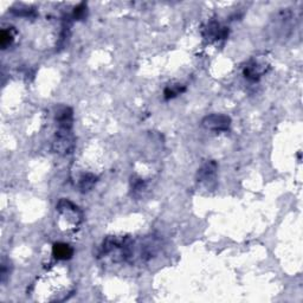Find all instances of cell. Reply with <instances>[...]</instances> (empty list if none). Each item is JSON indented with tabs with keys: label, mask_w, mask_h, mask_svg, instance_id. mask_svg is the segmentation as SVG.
Here are the masks:
<instances>
[{
	"label": "cell",
	"mask_w": 303,
	"mask_h": 303,
	"mask_svg": "<svg viewBox=\"0 0 303 303\" xmlns=\"http://www.w3.org/2000/svg\"><path fill=\"white\" fill-rule=\"evenodd\" d=\"M75 136L72 130L57 129L55 140L52 143L53 152L60 155H67L74 151Z\"/></svg>",
	"instance_id": "6da1fadb"
},
{
	"label": "cell",
	"mask_w": 303,
	"mask_h": 303,
	"mask_svg": "<svg viewBox=\"0 0 303 303\" xmlns=\"http://www.w3.org/2000/svg\"><path fill=\"white\" fill-rule=\"evenodd\" d=\"M201 126L212 132H228L231 126V118L224 114H211L203 118Z\"/></svg>",
	"instance_id": "7a4b0ae2"
},
{
	"label": "cell",
	"mask_w": 303,
	"mask_h": 303,
	"mask_svg": "<svg viewBox=\"0 0 303 303\" xmlns=\"http://www.w3.org/2000/svg\"><path fill=\"white\" fill-rule=\"evenodd\" d=\"M57 210L60 213V216L68 220V223H70L75 226H78L82 221V212L75 204H72L68 199H62L59 200L58 205H57Z\"/></svg>",
	"instance_id": "3957f363"
},
{
	"label": "cell",
	"mask_w": 303,
	"mask_h": 303,
	"mask_svg": "<svg viewBox=\"0 0 303 303\" xmlns=\"http://www.w3.org/2000/svg\"><path fill=\"white\" fill-rule=\"evenodd\" d=\"M55 120L57 124V129L72 130V124H74V112H72L70 107L60 106L56 110Z\"/></svg>",
	"instance_id": "277c9868"
},
{
	"label": "cell",
	"mask_w": 303,
	"mask_h": 303,
	"mask_svg": "<svg viewBox=\"0 0 303 303\" xmlns=\"http://www.w3.org/2000/svg\"><path fill=\"white\" fill-rule=\"evenodd\" d=\"M203 34L206 39L209 41H220L225 39L229 36V29L225 26H221L219 23L217 22H211L208 24V26L204 29Z\"/></svg>",
	"instance_id": "5b68a950"
},
{
	"label": "cell",
	"mask_w": 303,
	"mask_h": 303,
	"mask_svg": "<svg viewBox=\"0 0 303 303\" xmlns=\"http://www.w3.org/2000/svg\"><path fill=\"white\" fill-rule=\"evenodd\" d=\"M267 69H268L267 65L252 59L244 67L243 75L247 79L256 82V80H258L260 77H262V75L266 74Z\"/></svg>",
	"instance_id": "8992f818"
},
{
	"label": "cell",
	"mask_w": 303,
	"mask_h": 303,
	"mask_svg": "<svg viewBox=\"0 0 303 303\" xmlns=\"http://www.w3.org/2000/svg\"><path fill=\"white\" fill-rule=\"evenodd\" d=\"M217 168H218V165H217L216 161H213V160L206 161V163L198 170L197 180L199 183L212 181V180L214 179V176H216Z\"/></svg>",
	"instance_id": "52a82bcc"
},
{
	"label": "cell",
	"mask_w": 303,
	"mask_h": 303,
	"mask_svg": "<svg viewBox=\"0 0 303 303\" xmlns=\"http://www.w3.org/2000/svg\"><path fill=\"white\" fill-rule=\"evenodd\" d=\"M52 255L56 259L67 260L74 255V249L67 243H55L52 247Z\"/></svg>",
	"instance_id": "ba28073f"
},
{
	"label": "cell",
	"mask_w": 303,
	"mask_h": 303,
	"mask_svg": "<svg viewBox=\"0 0 303 303\" xmlns=\"http://www.w3.org/2000/svg\"><path fill=\"white\" fill-rule=\"evenodd\" d=\"M96 183H97V176L93 173H86L80 175V178L78 180V187L83 193H86V192L93 190Z\"/></svg>",
	"instance_id": "9c48e42d"
},
{
	"label": "cell",
	"mask_w": 303,
	"mask_h": 303,
	"mask_svg": "<svg viewBox=\"0 0 303 303\" xmlns=\"http://www.w3.org/2000/svg\"><path fill=\"white\" fill-rule=\"evenodd\" d=\"M186 90V88L183 84H170L166 87V89L164 91V97L166 99L174 98L176 96L183 94Z\"/></svg>",
	"instance_id": "30bf717a"
},
{
	"label": "cell",
	"mask_w": 303,
	"mask_h": 303,
	"mask_svg": "<svg viewBox=\"0 0 303 303\" xmlns=\"http://www.w3.org/2000/svg\"><path fill=\"white\" fill-rule=\"evenodd\" d=\"M14 41V30L12 28L3 29L0 33V45L3 49L9 48Z\"/></svg>",
	"instance_id": "8fae6325"
},
{
	"label": "cell",
	"mask_w": 303,
	"mask_h": 303,
	"mask_svg": "<svg viewBox=\"0 0 303 303\" xmlns=\"http://www.w3.org/2000/svg\"><path fill=\"white\" fill-rule=\"evenodd\" d=\"M132 191L134 194H137V193H141L145 189H146V184L143 179L140 178H132Z\"/></svg>",
	"instance_id": "7c38bea8"
},
{
	"label": "cell",
	"mask_w": 303,
	"mask_h": 303,
	"mask_svg": "<svg viewBox=\"0 0 303 303\" xmlns=\"http://www.w3.org/2000/svg\"><path fill=\"white\" fill-rule=\"evenodd\" d=\"M10 262L9 260L4 259L2 263V269H0V277H2V283H5L6 279L9 278L10 276Z\"/></svg>",
	"instance_id": "4fadbf2b"
},
{
	"label": "cell",
	"mask_w": 303,
	"mask_h": 303,
	"mask_svg": "<svg viewBox=\"0 0 303 303\" xmlns=\"http://www.w3.org/2000/svg\"><path fill=\"white\" fill-rule=\"evenodd\" d=\"M86 12H87V6L84 4H80L79 6H77L74 11V18L75 19H83L86 17Z\"/></svg>",
	"instance_id": "5bb4252c"
}]
</instances>
